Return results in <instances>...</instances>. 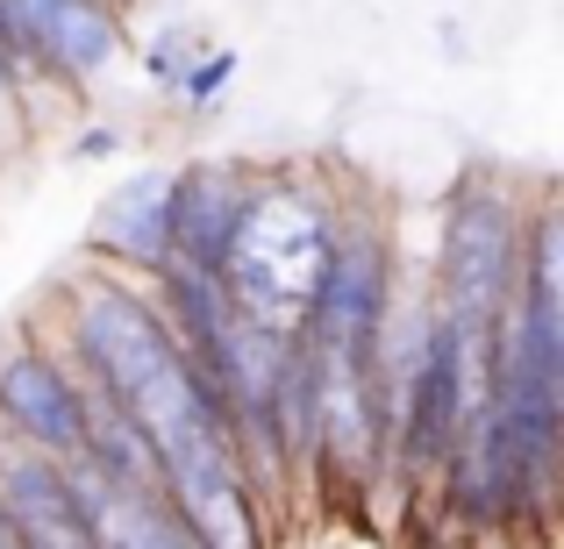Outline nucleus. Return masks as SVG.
Wrapping results in <instances>:
<instances>
[{
	"label": "nucleus",
	"mask_w": 564,
	"mask_h": 549,
	"mask_svg": "<svg viewBox=\"0 0 564 549\" xmlns=\"http://www.w3.org/2000/svg\"><path fill=\"white\" fill-rule=\"evenodd\" d=\"M400 300V257L393 235L372 207L344 200L336 215V243L322 257V278L307 293L301 321H293V343L307 350L322 371H372L379 358V329Z\"/></svg>",
	"instance_id": "3"
},
{
	"label": "nucleus",
	"mask_w": 564,
	"mask_h": 549,
	"mask_svg": "<svg viewBox=\"0 0 564 549\" xmlns=\"http://www.w3.org/2000/svg\"><path fill=\"white\" fill-rule=\"evenodd\" d=\"M250 172L236 157H193V165H172V264H193V272H215L229 257L236 215L250 200Z\"/></svg>",
	"instance_id": "8"
},
{
	"label": "nucleus",
	"mask_w": 564,
	"mask_h": 549,
	"mask_svg": "<svg viewBox=\"0 0 564 549\" xmlns=\"http://www.w3.org/2000/svg\"><path fill=\"white\" fill-rule=\"evenodd\" d=\"M86 250H94L100 272H122V278H143V286H151L172 264V172L165 165L129 172V179L94 207Z\"/></svg>",
	"instance_id": "7"
},
{
	"label": "nucleus",
	"mask_w": 564,
	"mask_h": 549,
	"mask_svg": "<svg viewBox=\"0 0 564 549\" xmlns=\"http://www.w3.org/2000/svg\"><path fill=\"white\" fill-rule=\"evenodd\" d=\"M229 86H236V51H200L186 65V79H180L172 100H180L186 114H215L221 100H229Z\"/></svg>",
	"instance_id": "11"
},
{
	"label": "nucleus",
	"mask_w": 564,
	"mask_h": 549,
	"mask_svg": "<svg viewBox=\"0 0 564 549\" xmlns=\"http://www.w3.org/2000/svg\"><path fill=\"white\" fill-rule=\"evenodd\" d=\"M0 549H14V528H8V514H0Z\"/></svg>",
	"instance_id": "15"
},
{
	"label": "nucleus",
	"mask_w": 564,
	"mask_h": 549,
	"mask_svg": "<svg viewBox=\"0 0 564 549\" xmlns=\"http://www.w3.org/2000/svg\"><path fill=\"white\" fill-rule=\"evenodd\" d=\"M336 215H344V200L315 172H250V200L236 215L229 257H221V293L236 315L293 336L322 278V257L336 243Z\"/></svg>",
	"instance_id": "1"
},
{
	"label": "nucleus",
	"mask_w": 564,
	"mask_h": 549,
	"mask_svg": "<svg viewBox=\"0 0 564 549\" xmlns=\"http://www.w3.org/2000/svg\"><path fill=\"white\" fill-rule=\"evenodd\" d=\"M479 399H486L479 364H471L465 343L429 315L422 358L393 385V407H386V471H400L408 485H429L443 471V457L457 450L465 421L479 414Z\"/></svg>",
	"instance_id": "4"
},
{
	"label": "nucleus",
	"mask_w": 564,
	"mask_h": 549,
	"mask_svg": "<svg viewBox=\"0 0 564 549\" xmlns=\"http://www.w3.org/2000/svg\"><path fill=\"white\" fill-rule=\"evenodd\" d=\"M522 215L529 200L514 193L508 172L465 165L443 200V243H436V286H429V315L465 343V358L494 364V343L508 329L514 278H522Z\"/></svg>",
	"instance_id": "2"
},
{
	"label": "nucleus",
	"mask_w": 564,
	"mask_h": 549,
	"mask_svg": "<svg viewBox=\"0 0 564 549\" xmlns=\"http://www.w3.org/2000/svg\"><path fill=\"white\" fill-rule=\"evenodd\" d=\"M122 14L108 0H0V57L29 86H57L65 100H86L100 72L122 57Z\"/></svg>",
	"instance_id": "5"
},
{
	"label": "nucleus",
	"mask_w": 564,
	"mask_h": 549,
	"mask_svg": "<svg viewBox=\"0 0 564 549\" xmlns=\"http://www.w3.org/2000/svg\"><path fill=\"white\" fill-rule=\"evenodd\" d=\"M65 485H72V499H79V521H86V542L94 549H193L180 536V521L165 514V499L122 493V485H108L94 464H79V457L65 464Z\"/></svg>",
	"instance_id": "9"
},
{
	"label": "nucleus",
	"mask_w": 564,
	"mask_h": 549,
	"mask_svg": "<svg viewBox=\"0 0 564 549\" xmlns=\"http://www.w3.org/2000/svg\"><path fill=\"white\" fill-rule=\"evenodd\" d=\"M122 122H94V129H79V143H72V157H79V165H100V157H115L122 151Z\"/></svg>",
	"instance_id": "13"
},
{
	"label": "nucleus",
	"mask_w": 564,
	"mask_h": 549,
	"mask_svg": "<svg viewBox=\"0 0 564 549\" xmlns=\"http://www.w3.org/2000/svg\"><path fill=\"white\" fill-rule=\"evenodd\" d=\"M0 436L51 464H72L86 442V385L36 329L0 336Z\"/></svg>",
	"instance_id": "6"
},
{
	"label": "nucleus",
	"mask_w": 564,
	"mask_h": 549,
	"mask_svg": "<svg viewBox=\"0 0 564 549\" xmlns=\"http://www.w3.org/2000/svg\"><path fill=\"white\" fill-rule=\"evenodd\" d=\"M108 8H115V14H122V8H129V0H108Z\"/></svg>",
	"instance_id": "16"
},
{
	"label": "nucleus",
	"mask_w": 564,
	"mask_h": 549,
	"mask_svg": "<svg viewBox=\"0 0 564 549\" xmlns=\"http://www.w3.org/2000/svg\"><path fill=\"white\" fill-rule=\"evenodd\" d=\"M22 108H29V100H22V79H14V72H8V57H0V129H14V122H22Z\"/></svg>",
	"instance_id": "14"
},
{
	"label": "nucleus",
	"mask_w": 564,
	"mask_h": 549,
	"mask_svg": "<svg viewBox=\"0 0 564 549\" xmlns=\"http://www.w3.org/2000/svg\"><path fill=\"white\" fill-rule=\"evenodd\" d=\"M193 57H200V51H193L186 29H158L151 51H143V65H151V86H158V94H180V79H186Z\"/></svg>",
	"instance_id": "12"
},
{
	"label": "nucleus",
	"mask_w": 564,
	"mask_h": 549,
	"mask_svg": "<svg viewBox=\"0 0 564 549\" xmlns=\"http://www.w3.org/2000/svg\"><path fill=\"white\" fill-rule=\"evenodd\" d=\"M79 464H94L100 479L122 485V493L158 499V457H151V442H143V428L129 421L122 407H108L100 393H86V442H79Z\"/></svg>",
	"instance_id": "10"
}]
</instances>
